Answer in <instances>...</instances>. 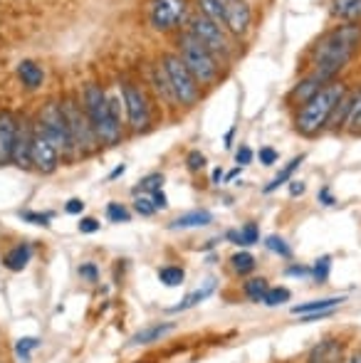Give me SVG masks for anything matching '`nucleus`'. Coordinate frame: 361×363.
<instances>
[{"label": "nucleus", "instance_id": "46", "mask_svg": "<svg viewBox=\"0 0 361 363\" xmlns=\"http://www.w3.org/2000/svg\"><path fill=\"white\" fill-rule=\"evenodd\" d=\"M65 211H67L70 216H79V213L84 211V203L79 201V198H72V201H67V206H65Z\"/></svg>", "mask_w": 361, "mask_h": 363}, {"label": "nucleus", "instance_id": "2", "mask_svg": "<svg viewBox=\"0 0 361 363\" xmlns=\"http://www.w3.org/2000/svg\"><path fill=\"white\" fill-rule=\"evenodd\" d=\"M347 94V84H342L339 79H332L307 101V104L299 106L297 116H294V129L297 134L314 139L327 129L329 119L334 114V106L342 101V96Z\"/></svg>", "mask_w": 361, "mask_h": 363}, {"label": "nucleus", "instance_id": "16", "mask_svg": "<svg viewBox=\"0 0 361 363\" xmlns=\"http://www.w3.org/2000/svg\"><path fill=\"white\" fill-rule=\"evenodd\" d=\"M33 259V247L28 242H18L15 247H10L3 257V267L10 272H23L28 267V262Z\"/></svg>", "mask_w": 361, "mask_h": 363}, {"label": "nucleus", "instance_id": "36", "mask_svg": "<svg viewBox=\"0 0 361 363\" xmlns=\"http://www.w3.org/2000/svg\"><path fill=\"white\" fill-rule=\"evenodd\" d=\"M161 186H164V176H161V173H151V176H146L144 181H141V186L136 188V196H139V193H154V191H161Z\"/></svg>", "mask_w": 361, "mask_h": 363}, {"label": "nucleus", "instance_id": "14", "mask_svg": "<svg viewBox=\"0 0 361 363\" xmlns=\"http://www.w3.org/2000/svg\"><path fill=\"white\" fill-rule=\"evenodd\" d=\"M13 163L23 171L33 168V126L20 121L18 126V136H15V146H13Z\"/></svg>", "mask_w": 361, "mask_h": 363}, {"label": "nucleus", "instance_id": "37", "mask_svg": "<svg viewBox=\"0 0 361 363\" xmlns=\"http://www.w3.org/2000/svg\"><path fill=\"white\" fill-rule=\"evenodd\" d=\"M134 211L139 213V216H144V218H151L156 213V206H154V201H151L149 196H136V201H134Z\"/></svg>", "mask_w": 361, "mask_h": 363}, {"label": "nucleus", "instance_id": "19", "mask_svg": "<svg viewBox=\"0 0 361 363\" xmlns=\"http://www.w3.org/2000/svg\"><path fill=\"white\" fill-rule=\"evenodd\" d=\"M342 301H347V296H327V299H312V301H304V304L292 306V314L294 316H304V314H319V311H329V309H337Z\"/></svg>", "mask_w": 361, "mask_h": 363}, {"label": "nucleus", "instance_id": "11", "mask_svg": "<svg viewBox=\"0 0 361 363\" xmlns=\"http://www.w3.org/2000/svg\"><path fill=\"white\" fill-rule=\"evenodd\" d=\"M60 166V151L52 146V141L43 134L38 124H33V168L40 173H52Z\"/></svg>", "mask_w": 361, "mask_h": 363}, {"label": "nucleus", "instance_id": "25", "mask_svg": "<svg viewBox=\"0 0 361 363\" xmlns=\"http://www.w3.org/2000/svg\"><path fill=\"white\" fill-rule=\"evenodd\" d=\"M302 161H304V156L299 153V156H294L292 161L287 163V166L282 168V171L277 173V176L270 181V186H265V193H272V191H277L279 186H284V183H289V178H292V173L297 171L299 166H302Z\"/></svg>", "mask_w": 361, "mask_h": 363}, {"label": "nucleus", "instance_id": "1", "mask_svg": "<svg viewBox=\"0 0 361 363\" xmlns=\"http://www.w3.org/2000/svg\"><path fill=\"white\" fill-rule=\"evenodd\" d=\"M361 45V23H349L342 28H334L327 33L312 50L314 72L324 79H334L339 69L347 67V62L354 57V52Z\"/></svg>", "mask_w": 361, "mask_h": 363}, {"label": "nucleus", "instance_id": "43", "mask_svg": "<svg viewBox=\"0 0 361 363\" xmlns=\"http://www.w3.org/2000/svg\"><path fill=\"white\" fill-rule=\"evenodd\" d=\"M79 274H82V279H87V282H96V279H99V272H96L94 264H82Z\"/></svg>", "mask_w": 361, "mask_h": 363}, {"label": "nucleus", "instance_id": "17", "mask_svg": "<svg viewBox=\"0 0 361 363\" xmlns=\"http://www.w3.org/2000/svg\"><path fill=\"white\" fill-rule=\"evenodd\" d=\"M18 77H20V82H23L25 89H30V91L40 89L45 82L43 67H40L38 62H33V60H23V62L18 65Z\"/></svg>", "mask_w": 361, "mask_h": 363}, {"label": "nucleus", "instance_id": "4", "mask_svg": "<svg viewBox=\"0 0 361 363\" xmlns=\"http://www.w3.org/2000/svg\"><path fill=\"white\" fill-rule=\"evenodd\" d=\"M181 45V60L186 62L188 72L196 77V82L201 86H211L213 82L221 74V67H218V57L201 43L198 38H193L191 33L181 35L179 40Z\"/></svg>", "mask_w": 361, "mask_h": 363}, {"label": "nucleus", "instance_id": "18", "mask_svg": "<svg viewBox=\"0 0 361 363\" xmlns=\"http://www.w3.org/2000/svg\"><path fill=\"white\" fill-rule=\"evenodd\" d=\"M339 359H342V344L334 339H327L319 346H314L307 363H339Z\"/></svg>", "mask_w": 361, "mask_h": 363}, {"label": "nucleus", "instance_id": "22", "mask_svg": "<svg viewBox=\"0 0 361 363\" xmlns=\"http://www.w3.org/2000/svg\"><path fill=\"white\" fill-rule=\"evenodd\" d=\"M332 13L347 23H361V0H332Z\"/></svg>", "mask_w": 361, "mask_h": 363}, {"label": "nucleus", "instance_id": "24", "mask_svg": "<svg viewBox=\"0 0 361 363\" xmlns=\"http://www.w3.org/2000/svg\"><path fill=\"white\" fill-rule=\"evenodd\" d=\"M228 240H231L233 245H245V247H250V245L260 242V230H257L255 223H248V225H243L240 230H231Z\"/></svg>", "mask_w": 361, "mask_h": 363}, {"label": "nucleus", "instance_id": "8", "mask_svg": "<svg viewBox=\"0 0 361 363\" xmlns=\"http://www.w3.org/2000/svg\"><path fill=\"white\" fill-rule=\"evenodd\" d=\"M188 33H191L193 38L201 40L216 57L218 55H228V50H231L223 25L211 18H206V15H196V18L191 20V30H188Z\"/></svg>", "mask_w": 361, "mask_h": 363}, {"label": "nucleus", "instance_id": "29", "mask_svg": "<svg viewBox=\"0 0 361 363\" xmlns=\"http://www.w3.org/2000/svg\"><path fill=\"white\" fill-rule=\"evenodd\" d=\"M159 279L166 287H181L183 279H186V272H183V267H176V264H166V267L159 269Z\"/></svg>", "mask_w": 361, "mask_h": 363}, {"label": "nucleus", "instance_id": "31", "mask_svg": "<svg viewBox=\"0 0 361 363\" xmlns=\"http://www.w3.org/2000/svg\"><path fill=\"white\" fill-rule=\"evenodd\" d=\"M329 272H332V257H329V255H324V257H319L317 262H314V267H312L314 282L324 284L329 279Z\"/></svg>", "mask_w": 361, "mask_h": 363}, {"label": "nucleus", "instance_id": "9", "mask_svg": "<svg viewBox=\"0 0 361 363\" xmlns=\"http://www.w3.org/2000/svg\"><path fill=\"white\" fill-rule=\"evenodd\" d=\"M121 96H124L126 114H129V126L134 131H144L146 126L151 124V106H149L146 94L136 84L126 82V84L121 86Z\"/></svg>", "mask_w": 361, "mask_h": 363}, {"label": "nucleus", "instance_id": "26", "mask_svg": "<svg viewBox=\"0 0 361 363\" xmlns=\"http://www.w3.org/2000/svg\"><path fill=\"white\" fill-rule=\"evenodd\" d=\"M226 3L228 0H198V8H201V15L216 20V23H223V18H226Z\"/></svg>", "mask_w": 361, "mask_h": 363}, {"label": "nucleus", "instance_id": "20", "mask_svg": "<svg viewBox=\"0 0 361 363\" xmlns=\"http://www.w3.org/2000/svg\"><path fill=\"white\" fill-rule=\"evenodd\" d=\"M213 223V216L208 211H188L179 216L171 223L174 230H191V228H206V225Z\"/></svg>", "mask_w": 361, "mask_h": 363}, {"label": "nucleus", "instance_id": "7", "mask_svg": "<svg viewBox=\"0 0 361 363\" xmlns=\"http://www.w3.org/2000/svg\"><path fill=\"white\" fill-rule=\"evenodd\" d=\"M62 111H65V119L70 124V134H72V144L77 148L82 156H89V153L96 151L99 146V139H96L94 129H91L89 119H87V111L77 104V101H65L62 104Z\"/></svg>", "mask_w": 361, "mask_h": 363}, {"label": "nucleus", "instance_id": "51", "mask_svg": "<svg viewBox=\"0 0 361 363\" xmlns=\"http://www.w3.org/2000/svg\"><path fill=\"white\" fill-rule=\"evenodd\" d=\"M238 173H240V168H235V171H231V173H228V181H233V178H235Z\"/></svg>", "mask_w": 361, "mask_h": 363}, {"label": "nucleus", "instance_id": "3", "mask_svg": "<svg viewBox=\"0 0 361 363\" xmlns=\"http://www.w3.org/2000/svg\"><path fill=\"white\" fill-rule=\"evenodd\" d=\"M84 111H87V119L99 144L111 146L121 139V119L111 111L109 96L104 94L101 86L87 84V89H84Z\"/></svg>", "mask_w": 361, "mask_h": 363}, {"label": "nucleus", "instance_id": "34", "mask_svg": "<svg viewBox=\"0 0 361 363\" xmlns=\"http://www.w3.org/2000/svg\"><path fill=\"white\" fill-rule=\"evenodd\" d=\"M289 289H284V287H270L267 289V294H265V299H262V304L265 306H279V304H284V301H289Z\"/></svg>", "mask_w": 361, "mask_h": 363}, {"label": "nucleus", "instance_id": "13", "mask_svg": "<svg viewBox=\"0 0 361 363\" xmlns=\"http://www.w3.org/2000/svg\"><path fill=\"white\" fill-rule=\"evenodd\" d=\"M18 116L13 111H0V166L13 163V146L18 136Z\"/></svg>", "mask_w": 361, "mask_h": 363}, {"label": "nucleus", "instance_id": "42", "mask_svg": "<svg viewBox=\"0 0 361 363\" xmlns=\"http://www.w3.org/2000/svg\"><path fill=\"white\" fill-rule=\"evenodd\" d=\"M257 156H260L262 166H272V163L277 161V151H274V148H270V146L260 148V153H257Z\"/></svg>", "mask_w": 361, "mask_h": 363}, {"label": "nucleus", "instance_id": "32", "mask_svg": "<svg viewBox=\"0 0 361 363\" xmlns=\"http://www.w3.org/2000/svg\"><path fill=\"white\" fill-rule=\"evenodd\" d=\"M38 346H40V339H35V336H25V339H18V344H15V356H18L20 361H28L30 354H33Z\"/></svg>", "mask_w": 361, "mask_h": 363}, {"label": "nucleus", "instance_id": "47", "mask_svg": "<svg viewBox=\"0 0 361 363\" xmlns=\"http://www.w3.org/2000/svg\"><path fill=\"white\" fill-rule=\"evenodd\" d=\"M304 191H307V186H304L302 181H289V196H292V198L302 196Z\"/></svg>", "mask_w": 361, "mask_h": 363}, {"label": "nucleus", "instance_id": "48", "mask_svg": "<svg viewBox=\"0 0 361 363\" xmlns=\"http://www.w3.org/2000/svg\"><path fill=\"white\" fill-rule=\"evenodd\" d=\"M319 203H322V206H334V203H337L329 188H322V191H319Z\"/></svg>", "mask_w": 361, "mask_h": 363}, {"label": "nucleus", "instance_id": "45", "mask_svg": "<svg viewBox=\"0 0 361 363\" xmlns=\"http://www.w3.org/2000/svg\"><path fill=\"white\" fill-rule=\"evenodd\" d=\"M151 201H154V206H156V211H166L169 208V198H166V193L164 191H154L151 193Z\"/></svg>", "mask_w": 361, "mask_h": 363}, {"label": "nucleus", "instance_id": "6", "mask_svg": "<svg viewBox=\"0 0 361 363\" xmlns=\"http://www.w3.org/2000/svg\"><path fill=\"white\" fill-rule=\"evenodd\" d=\"M35 124L43 129V134L52 141V146L62 153H72L74 151V144H72V134H70V124L65 119V111H62V104L57 101H50L43 111H40L38 121Z\"/></svg>", "mask_w": 361, "mask_h": 363}, {"label": "nucleus", "instance_id": "12", "mask_svg": "<svg viewBox=\"0 0 361 363\" xmlns=\"http://www.w3.org/2000/svg\"><path fill=\"white\" fill-rule=\"evenodd\" d=\"M250 20H252V13L245 0H228L226 18H223V28H226L228 33L240 38V35H245L248 28H250Z\"/></svg>", "mask_w": 361, "mask_h": 363}, {"label": "nucleus", "instance_id": "15", "mask_svg": "<svg viewBox=\"0 0 361 363\" xmlns=\"http://www.w3.org/2000/svg\"><path fill=\"white\" fill-rule=\"evenodd\" d=\"M327 82H332V79H324L322 74H317V72H312L309 77H304L302 82H299L297 86H294L292 91H289V96L287 99L292 101V104H307L309 99H312L314 94H317L319 89H322L324 84H327Z\"/></svg>", "mask_w": 361, "mask_h": 363}, {"label": "nucleus", "instance_id": "44", "mask_svg": "<svg viewBox=\"0 0 361 363\" xmlns=\"http://www.w3.org/2000/svg\"><path fill=\"white\" fill-rule=\"evenodd\" d=\"M96 230H99V223H96L94 218H82V223H79V233L91 235V233H96Z\"/></svg>", "mask_w": 361, "mask_h": 363}, {"label": "nucleus", "instance_id": "27", "mask_svg": "<svg viewBox=\"0 0 361 363\" xmlns=\"http://www.w3.org/2000/svg\"><path fill=\"white\" fill-rule=\"evenodd\" d=\"M231 264H233V272L240 274V277H245V274L255 272V267H257L255 257H252L250 252H238V255H233Z\"/></svg>", "mask_w": 361, "mask_h": 363}, {"label": "nucleus", "instance_id": "33", "mask_svg": "<svg viewBox=\"0 0 361 363\" xmlns=\"http://www.w3.org/2000/svg\"><path fill=\"white\" fill-rule=\"evenodd\" d=\"M265 247L270 250V252L279 255L282 259H289V257H292V247H289V245L284 242L282 238H277V235H270V238L265 240Z\"/></svg>", "mask_w": 361, "mask_h": 363}, {"label": "nucleus", "instance_id": "50", "mask_svg": "<svg viewBox=\"0 0 361 363\" xmlns=\"http://www.w3.org/2000/svg\"><path fill=\"white\" fill-rule=\"evenodd\" d=\"M221 178H223V171L216 168V171H213V183H221Z\"/></svg>", "mask_w": 361, "mask_h": 363}, {"label": "nucleus", "instance_id": "5", "mask_svg": "<svg viewBox=\"0 0 361 363\" xmlns=\"http://www.w3.org/2000/svg\"><path fill=\"white\" fill-rule=\"evenodd\" d=\"M161 65H164L166 77H169V84H171V91H174L176 104H181V106L198 104V99H201V84L196 82V77L188 72L181 55H174V52L164 55V62Z\"/></svg>", "mask_w": 361, "mask_h": 363}, {"label": "nucleus", "instance_id": "10", "mask_svg": "<svg viewBox=\"0 0 361 363\" xmlns=\"http://www.w3.org/2000/svg\"><path fill=\"white\" fill-rule=\"evenodd\" d=\"M186 15V0H154L151 3V25L161 33L179 28Z\"/></svg>", "mask_w": 361, "mask_h": 363}, {"label": "nucleus", "instance_id": "49", "mask_svg": "<svg viewBox=\"0 0 361 363\" xmlns=\"http://www.w3.org/2000/svg\"><path fill=\"white\" fill-rule=\"evenodd\" d=\"M124 171H126V166H124V163H121V166H116L114 171H111L109 181H114V178H119V176H121V173H124Z\"/></svg>", "mask_w": 361, "mask_h": 363}, {"label": "nucleus", "instance_id": "23", "mask_svg": "<svg viewBox=\"0 0 361 363\" xmlns=\"http://www.w3.org/2000/svg\"><path fill=\"white\" fill-rule=\"evenodd\" d=\"M174 331V324H154V326H146V329H141L139 334L131 339V344L141 346V344H154V341H161L166 334H171Z\"/></svg>", "mask_w": 361, "mask_h": 363}, {"label": "nucleus", "instance_id": "52", "mask_svg": "<svg viewBox=\"0 0 361 363\" xmlns=\"http://www.w3.org/2000/svg\"><path fill=\"white\" fill-rule=\"evenodd\" d=\"M349 363H361V354H357V356H352V361Z\"/></svg>", "mask_w": 361, "mask_h": 363}, {"label": "nucleus", "instance_id": "38", "mask_svg": "<svg viewBox=\"0 0 361 363\" xmlns=\"http://www.w3.org/2000/svg\"><path fill=\"white\" fill-rule=\"evenodd\" d=\"M186 166H188V171H191V173L203 171V168H206V156H203L201 151H191L186 156Z\"/></svg>", "mask_w": 361, "mask_h": 363}, {"label": "nucleus", "instance_id": "40", "mask_svg": "<svg viewBox=\"0 0 361 363\" xmlns=\"http://www.w3.org/2000/svg\"><path fill=\"white\" fill-rule=\"evenodd\" d=\"M284 274L287 277H312V267H307V264H289Z\"/></svg>", "mask_w": 361, "mask_h": 363}, {"label": "nucleus", "instance_id": "35", "mask_svg": "<svg viewBox=\"0 0 361 363\" xmlns=\"http://www.w3.org/2000/svg\"><path fill=\"white\" fill-rule=\"evenodd\" d=\"M106 218H109L111 223H129L131 213L126 211L121 203H109V206H106Z\"/></svg>", "mask_w": 361, "mask_h": 363}, {"label": "nucleus", "instance_id": "28", "mask_svg": "<svg viewBox=\"0 0 361 363\" xmlns=\"http://www.w3.org/2000/svg\"><path fill=\"white\" fill-rule=\"evenodd\" d=\"M245 296L250 301H255V304H260L262 299H265V294H267V289H270V284H267V279L265 277H255V279H250V282H245Z\"/></svg>", "mask_w": 361, "mask_h": 363}, {"label": "nucleus", "instance_id": "41", "mask_svg": "<svg viewBox=\"0 0 361 363\" xmlns=\"http://www.w3.org/2000/svg\"><path fill=\"white\" fill-rule=\"evenodd\" d=\"M235 161H238V166H248V163L252 161V148L243 144V146L235 151Z\"/></svg>", "mask_w": 361, "mask_h": 363}, {"label": "nucleus", "instance_id": "39", "mask_svg": "<svg viewBox=\"0 0 361 363\" xmlns=\"http://www.w3.org/2000/svg\"><path fill=\"white\" fill-rule=\"evenodd\" d=\"M20 218L28 220V223H33V225H45V228H48L50 220H52V213H30V211H25V213H20Z\"/></svg>", "mask_w": 361, "mask_h": 363}, {"label": "nucleus", "instance_id": "30", "mask_svg": "<svg viewBox=\"0 0 361 363\" xmlns=\"http://www.w3.org/2000/svg\"><path fill=\"white\" fill-rule=\"evenodd\" d=\"M344 126H347V131L352 136H361V89L357 91V96H354L352 111H349V119Z\"/></svg>", "mask_w": 361, "mask_h": 363}, {"label": "nucleus", "instance_id": "21", "mask_svg": "<svg viewBox=\"0 0 361 363\" xmlns=\"http://www.w3.org/2000/svg\"><path fill=\"white\" fill-rule=\"evenodd\" d=\"M213 291H216V279H206V284H203V287H198L196 291H191V294L186 296V299L181 301V304H176V306H171L169 311H186V309H193V306L196 304H201L203 299H208V296L213 294Z\"/></svg>", "mask_w": 361, "mask_h": 363}]
</instances>
